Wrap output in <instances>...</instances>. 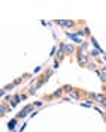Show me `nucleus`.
Returning <instances> with one entry per match:
<instances>
[{"label":"nucleus","instance_id":"nucleus-1","mask_svg":"<svg viewBox=\"0 0 106 132\" xmlns=\"http://www.w3.org/2000/svg\"><path fill=\"white\" fill-rule=\"evenodd\" d=\"M78 63H79V66H82V68H87L88 66V63H90V56L87 54V53H81V51H78Z\"/></svg>","mask_w":106,"mask_h":132},{"label":"nucleus","instance_id":"nucleus-2","mask_svg":"<svg viewBox=\"0 0 106 132\" xmlns=\"http://www.w3.org/2000/svg\"><path fill=\"white\" fill-rule=\"evenodd\" d=\"M55 24H58L60 27H64V29H73L78 23L72 21V20H58V21H55Z\"/></svg>","mask_w":106,"mask_h":132},{"label":"nucleus","instance_id":"nucleus-3","mask_svg":"<svg viewBox=\"0 0 106 132\" xmlns=\"http://www.w3.org/2000/svg\"><path fill=\"white\" fill-rule=\"evenodd\" d=\"M33 107L34 105H32V104H28V105H25L18 114H16V119H24V117H27V114H30V113H33Z\"/></svg>","mask_w":106,"mask_h":132},{"label":"nucleus","instance_id":"nucleus-4","mask_svg":"<svg viewBox=\"0 0 106 132\" xmlns=\"http://www.w3.org/2000/svg\"><path fill=\"white\" fill-rule=\"evenodd\" d=\"M11 110H12V107H9L8 104L3 101V102H2V105H0V116H2V117H3V116H6Z\"/></svg>","mask_w":106,"mask_h":132},{"label":"nucleus","instance_id":"nucleus-5","mask_svg":"<svg viewBox=\"0 0 106 132\" xmlns=\"http://www.w3.org/2000/svg\"><path fill=\"white\" fill-rule=\"evenodd\" d=\"M66 36H67L69 39H72L75 44H81V42H82V38H79L76 33H69V32H66Z\"/></svg>","mask_w":106,"mask_h":132},{"label":"nucleus","instance_id":"nucleus-6","mask_svg":"<svg viewBox=\"0 0 106 132\" xmlns=\"http://www.w3.org/2000/svg\"><path fill=\"white\" fill-rule=\"evenodd\" d=\"M76 48L73 44H64V54H73Z\"/></svg>","mask_w":106,"mask_h":132},{"label":"nucleus","instance_id":"nucleus-7","mask_svg":"<svg viewBox=\"0 0 106 132\" xmlns=\"http://www.w3.org/2000/svg\"><path fill=\"white\" fill-rule=\"evenodd\" d=\"M16 123H18V119H12L11 122L8 123V129H9V132H14V129H15V126H16Z\"/></svg>","mask_w":106,"mask_h":132},{"label":"nucleus","instance_id":"nucleus-8","mask_svg":"<svg viewBox=\"0 0 106 132\" xmlns=\"http://www.w3.org/2000/svg\"><path fill=\"white\" fill-rule=\"evenodd\" d=\"M69 98H70V99H76V101H78V99H81V92L75 89V90L72 92L70 95H69Z\"/></svg>","mask_w":106,"mask_h":132},{"label":"nucleus","instance_id":"nucleus-9","mask_svg":"<svg viewBox=\"0 0 106 132\" xmlns=\"http://www.w3.org/2000/svg\"><path fill=\"white\" fill-rule=\"evenodd\" d=\"M61 95H63V89H57V92H54L49 98H61Z\"/></svg>","mask_w":106,"mask_h":132},{"label":"nucleus","instance_id":"nucleus-10","mask_svg":"<svg viewBox=\"0 0 106 132\" xmlns=\"http://www.w3.org/2000/svg\"><path fill=\"white\" fill-rule=\"evenodd\" d=\"M97 74H99V77H100V80L103 82H106V72H105V69L103 71H97Z\"/></svg>","mask_w":106,"mask_h":132},{"label":"nucleus","instance_id":"nucleus-11","mask_svg":"<svg viewBox=\"0 0 106 132\" xmlns=\"http://www.w3.org/2000/svg\"><path fill=\"white\" fill-rule=\"evenodd\" d=\"M73 90H75V89L72 87V86H64V87H63V92H66V93H69V95H70V93H72Z\"/></svg>","mask_w":106,"mask_h":132},{"label":"nucleus","instance_id":"nucleus-12","mask_svg":"<svg viewBox=\"0 0 106 132\" xmlns=\"http://www.w3.org/2000/svg\"><path fill=\"white\" fill-rule=\"evenodd\" d=\"M14 87H15V84L12 82V84H9V86H5V87H3V90H5V92H9V90H12Z\"/></svg>","mask_w":106,"mask_h":132},{"label":"nucleus","instance_id":"nucleus-13","mask_svg":"<svg viewBox=\"0 0 106 132\" xmlns=\"http://www.w3.org/2000/svg\"><path fill=\"white\" fill-rule=\"evenodd\" d=\"M82 30H84V36H91V32H90V29H88V27H84Z\"/></svg>","mask_w":106,"mask_h":132},{"label":"nucleus","instance_id":"nucleus-14","mask_svg":"<svg viewBox=\"0 0 106 132\" xmlns=\"http://www.w3.org/2000/svg\"><path fill=\"white\" fill-rule=\"evenodd\" d=\"M36 90H37V89H36L34 86H32V87L28 89V93H27V95H34V93H36Z\"/></svg>","mask_w":106,"mask_h":132},{"label":"nucleus","instance_id":"nucleus-15","mask_svg":"<svg viewBox=\"0 0 106 132\" xmlns=\"http://www.w3.org/2000/svg\"><path fill=\"white\" fill-rule=\"evenodd\" d=\"M99 53H100V51H99V50H91L90 56H93V57H97V56H99Z\"/></svg>","mask_w":106,"mask_h":132},{"label":"nucleus","instance_id":"nucleus-16","mask_svg":"<svg viewBox=\"0 0 106 132\" xmlns=\"http://www.w3.org/2000/svg\"><path fill=\"white\" fill-rule=\"evenodd\" d=\"M96 66H97V65H96V63H91V62H90V63H88V66H87V68H88V69H93V71H94V69H96Z\"/></svg>","mask_w":106,"mask_h":132},{"label":"nucleus","instance_id":"nucleus-17","mask_svg":"<svg viewBox=\"0 0 106 132\" xmlns=\"http://www.w3.org/2000/svg\"><path fill=\"white\" fill-rule=\"evenodd\" d=\"M21 82H23V78L20 77V78H16L15 81H14V84H15V86H18V84H21Z\"/></svg>","mask_w":106,"mask_h":132},{"label":"nucleus","instance_id":"nucleus-18","mask_svg":"<svg viewBox=\"0 0 106 132\" xmlns=\"http://www.w3.org/2000/svg\"><path fill=\"white\" fill-rule=\"evenodd\" d=\"M58 66H60V62H58V60H55V62H54V69H57Z\"/></svg>","mask_w":106,"mask_h":132},{"label":"nucleus","instance_id":"nucleus-19","mask_svg":"<svg viewBox=\"0 0 106 132\" xmlns=\"http://www.w3.org/2000/svg\"><path fill=\"white\" fill-rule=\"evenodd\" d=\"M34 107H42V101H37V102H34Z\"/></svg>","mask_w":106,"mask_h":132},{"label":"nucleus","instance_id":"nucleus-20","mask_svg":"<svg viewBox=\"0 0 106 132\" xmlns=\"http://www.w3.org/2000/svg\"><path fill=\"white\" fill-rule=\"evenodd\" d=\"M102 108H103V110L106 111V102H105V104H102Z\"/></svg>","mask_w":106,"mask_h":132},{"label":"nucleus","instance_id":"nucleus-21","mask_svg":"<svg viewBox=\"0 0 106 132\" xmlns=\"http://www.w3.org/2000/svg\"><path fill=\"white\" fill-rule=\"evenodd\" d=\"M105 90H106V87H105Z\"/></svg>","mask_w":106,"mask_h":132},{"label":"nucleus","instance_id":"nucleus-22","mask_svg":"<svg viewBox=\"0 0 106 132\" xmlns=\"http://www.w3.org/2000/svg\"><path fill=\"white\" fill-rule=\"evenodd\" d=\"M14 132H15V131H14Z\"/></svg>","mask_w":106,"mask_h":132}]
</instances>
